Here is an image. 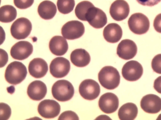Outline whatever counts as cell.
Returning a JSON list of instances; mask_svg holds the SVG:
<instances>
[{
	"instance_id": "obj_1",
	"label": "cell",
	"mask_w": 161,
	"mask_h": 120,
	"mask_svg": "<svg viewBox=\"0 0 161 120\" xmlns=\"http://www.w3.org/2000/svg\"><path fill=\"white\" fill-rule=\"evenodd\" d=\"M98 79L101 85L108 90L117 88L120 83V76L117 70L112 66H106L98 73Z\"/></svg>"
},
{
	"instance_id": "obj_2",
	"label": "cell",
	"mask_w": 161,
	"mask_h": 120,
	"mask_svg": "<svg viewBox=\"0 0 161 120\" xmlns=\"http://www.w3.org/2000/svg\"><path fill=\"white\" fill-rule=\"evenodd\" d=\"M27 74L25 66L21 62L15 61L9 64L6 68L5 78L9 83L16 85L23 81Z\"/></svg>"
},
{
	"instance_id": "obj_3",
	"label": "cell",
	"mask_w": 161,
	"mask_h": 120,
	"mask_svg": "<svg viewBox=\"0 0 161 120\" xmlns=\"http://www.w3.org/2000/svg\"><path fill=\"white\" fill-rule=\"evenodd\" d=\"M74 88L70 82L65 80L57 81L53 85L52 93L53 98L60 102H65L72 98L74 94Z\"/></svg>"
},
{
	"instance_id": "obj_4",
	"label": "cell",
	"mask_w": 161,
	"mask_h": 120,
	"mask_svg": "<svg viewBox=\"0 0 161 120\" xmlns=\"http://www.w3.org/2000/svg\"><path fill=\"white\" fill-rule=\"evenodd\" d=\"M128 24L130 30L137 35L146 33L150 27L148 18L144 14L140 12L132 14L129 18Z\"/></svg>"
},
{
	"instance_id": "obj_5",
	"label": "cell",
	"mask_w": 161,
	"mask_h": 120,
	"mask_svg": "<svg viewBox=\"0 0 161 120\" xmlns=\"http://www.w3.org/2000/svg\"><path fill=\"white\" fill-rule=\"evenodd\" d=\"M32 25L27 18L21 17L17 19L12 23L10 28L12 36L17 40L23 39L31 33Z\"/></svg>"
},
{
	"instance_id": "obj_6",
	"label": "cell",
	"mask_w": 161,
	"mask_h": 120,
	"mask_svg": "<svg viewBox=\"0 0 161 120\" xmlns=\"http://www.w3.org/2000/svg\"><path fill=\"white\" fill-rule=\"evenodd\" d=\"M61 34L68 40H73L81 37L85 32L83 23L77 20H72L65 23L62 27Z\"/></svg>"
},
{
	"instance_id": "obj_7",
	"label": "cell",
	"mask_w": 161,
	"mask_h": 120,
	"mask_svg": "<svg viewBox=\"0 0 161 120\" xmlns=\"http://www.w3.org/2000/svg\"><path fill=\"white\" fill-rule=\"evenodd\" d=\"M79 93L84 99L92 100L99 96L100 89L98 83L92 79H86L80 83L79 88Z\"/></svg>"
},
{
	"instance_id": "obj_8",
	"label": "cell",
	"mask_w": 161,
	"mask_h": 120,
	"mask_svg": "<svg viewBox=\"0 0 161 120\" xmlns=\"http://www.w3.org/2000/svg\"><path fill=\"white\" fill-rule=\"evenodd\" d=\"M70 63L66 58L58 57L53 59L50 66V72L54 77L61 78L66 76L69 72Z\"/></svg>"
},
{
	"instance_id": "obj_9",
	"label": "cell",
	"mask_w": 161,
	"mask_h": 120,
	"mask_svg": "<svg viewBox=\"0 0 161 120\" xmlns=\"http://www.w3.org/2000/svg\"><path fill=\"white\" fill-rule=\"evenodd\" d=\"M86 21L94 28H103L107 23V18L105 13L100 9L94 6L88 9L85 17Z\"/></svg>"
},
{
	"instance_id": "obj_10",
	"label": "cell",
	"mask_w": 161,
	"mask_h": 120,
	"mask_svg": "<svg viewBox=\"0 0 161 120\" xmlns=\"http://www.w3.org/2000/svg\"><path fill=\"white\" fill-rule=\"evenodd\" d=\"M143 73V68L141 64L135 60L126 62L122 69L123 77L129 81H135L140 79Z\"/></svg>"
},
{
	"instance_id": "obj_11",
	"label": "cell",
	"mask_w": 161,
	"mask_h": 120,
	"mask_svg": "<svg viewBox=\"0 0 161 120\" xmlns=\"http://www.w3.org/2000/svg\"><path fill=\"white\" fill-rule=\"evenodd\" d=\"M60 106L56 101L45 99L39 104L37 110L39 114L46 118H52L57 116L60 113Z\"/></svg>"
},
{
	"instance_id": "obj_12",
	"label": "cell",
	"mask_w": 161,
	"mask_h": 120,
	"mask_svg": "<svg viewBox=\"0 0 161 120\" xmlns=\"http://www.w3.org/2000/svg\"><path fill=\"white\" fill-rule=\"evenodd\" d=\"M119 105L117 96L112 92H107L102 95L98 101V106L103 112L109 114L115 112Z\"/></svg>"
},
{
	"instance_id": "obj_13",
	"label": "cell",
	"mask_w": 161,
	"mask_h": 120,
	"mask_svg": "<svg viewBox=\"0 0 161 120\" xmlns=\"http://www.w3.org/2000/svg\"><path fill=\"white\" fill-rule=\"evenodd\" d=\"M33 51V47L30 42L21 41L16 42L12 47L10 53L14 59L22 60L27 58Z\"/></svg>"
},
{
	"instance_id": "obj_14",
	"label": "cell",
	"mask_w": 161,
	"mask_h": 120,
	"mask_svg": "<svg viewBox=\"0 0 161 120\" xmlns=\"http://www.w3.org/2000/svg\"><path fill=\"white\" fill-rule=\"evenodd\" d=\"M130 12L128 3L124 0H116L111 4L110 14L114 20L121 21L126 18Z\"/></svg>"
},
{
	"instance_id": "obj_15",
	"label": "cell",
	"mask_w": 161,
	"mask_h": 120,
	"mask_svg": "<svg viewBox=\"0 0 161 120\" xmlns=\"http://www.w3.org/2000/svg\"><path fill=\"white\" fill-rule=\"evenodd\" d=\"M137 46L132 40L129 39L122 40L118 44L117 54L121 58L128 60L133 58L136 55Z\"/></svg>"
},
{
	"instance_id": "obj_16",
	"label": "cell",
	"mask_w": 161,
	"mask_h": 120,
	"mask_svg": "<svg viewBox=\"0 0 161 120\" xmlns=\"http://www.w3.org/2000/svg\"><path fill=\"white\" fill-rule=\"evenodd\" d=\"M140 106L142 109L146 112L157 113L161 110V98L155 94L146 95L141 99Z\"/></svg>"
},
{
	"instance_id": "obj_17",
	"label": "cell",
	"mask_w": 161,
	"mask_h": 120,
	"mask_svg": "<svg viewBox=\"0 0 161 120\" xmlns=\"http://www.w3.org/2000/svg\"><path fill=\"white\" fill-rule=\"evenodd\" d=\"M47 92L46 84L42 81L35 80L31 82L28 85L27 94L32 100L40 101L45 96Z\"/></svg>"
},
{
	"instance_id": "obj_18",
	"label": "cell",
	"mask_w": 161,
	"mask_h": 120,
	"mask_svg": "<svg viewBox=\"0 0 161 120\" xmlns=\"http://www.w3.org/2000/svg\"><path fill=\"white\" fill-rule=\"evenodd\" d=\"M48 70L47 63L42 58H34L30 62L29 64L28 71L29 73L36 78H40L44 77Z\"/></svg>"
},
{
	"instance_id": "obj_19",
	"label": "cell",
	"mask_w": 161,
	"mask_h": 120,
	"mask_svg": "<svg viewBox=\"0 0 161 120\" xmlns=\"http://www.w3.org/2000/svg\"><path fill=\"white\" fill-rule=\"evenodd\" d=\"M122 30L118 24L112 23L108 24L104 28L103 35L108 42L115 43L119 42L122 36Z\"/></svg>"
},
{
	"instance_id": "obj_20",
	"label": "cell",
	"mask_w": 161,
	"mask_h": 120,
	"mask_svg": "<svg viewBox=\"0 0 161 120\" xmlns=\"http://www.w3.org/2000/svg\"><path fill=\"white\" fill-rule=\"evenodd\" d=\"M49 47L53 54L61 56L67 52L68 49V45L66 39L63 37L55 36L50 39Z\"/></svg>"
},
{
	"instance_id": "obj_21",
	"label": "cell",
	"mask_w": 161,
	"mask_h": 120,
	"mask_svg": "<svg viewBox=\"0 0 161 120\" xmlns=\"http://www.w3.org/2000/svg\"><path fill=\"white\" fill-rule=\"evenodd\" d=\"M72 63L78 67H84L88 65L91 61L89 53L85 49L78 48L74 50L70 55Z\"/></svg>"
},
{
	"instance_id": "obj_22",
	"label": "cell",
	"mask_w": 161,
	"mask_h": 120,
	"mask_svg": "<svg viewBox=\"0 0 161 120\" xmlns=\"http://www.w3.org/2000/svg\"><path fill=\"white\" fill-rule=\"evenodd\" d=\"M55 4L49 0H45L41 2L37 8L40 16L45 20H50L53 18L57 12Z\"/></svg>"
},
{
	"instance_id": "obj_23",
	"label": "cell",
	"mask_w": 161,
	"mask_h": 120,
	"mask_svg": "<svg viewBox=\"0 0 161 120\" xmlns=\"http://www.w3.org/2000/svg\"><path fill=\"white\" fill-rule=\"evenodd\" d=\"M136 105L132 102H128L122 105L118 112V116L121 120H133L138 114Z\"/></svg>"
},
{
	"instance_id": "obj_24",
	"label": "cell",
	"mask_w": 161,
	"mask_h": 120,
	"mask_svg": "<svg viewBox=\"0 0 161 120\" xmlns=\"http://www.w3.org/2000/svg\"><path fill=\"white\" fill-rule=\"evenodd\" d=\"M17 12L16 8L11 5H5L0 8V21L4 23L10 22L16 18Z\"/></svg>"
},
{
	"instance_id": "obj_25",
	"label": "cell",
	"mask_w": 161,
	"mask_h": 120,
	"mask_svg": "<svg viewBox=\"0 0 161 120\" xmlns=\"http://www.w3.org/2000/svg\"><path fill=\"white\" fill-rule=\"evenodd\" d=\"M94 6L90 2L84 1L79 3L75 9V13L78 18L81 21H86L85 17L89 8Z\"/></svg>"
},
{
	"instance_id": "obj_26",
	"label": "cell",
	"mask_w": 161,
	"mask_h": 120,
	"mask_svg": "<svg viewBox=\"0 0 161 120\" xmlns=\"http://www.w3.org/2000/svg\"><path fill=\"white\" fill-rule=\"evenodd\" d=\"M57 5L60 13L67 14L73 10L75 6V0H58Z\"/></svg>"
},
{
	"instance_id": "obj_27",
	"label": "cell",
	"mask_w": 161,
	"mask_h": 120,
	"mask_svg": "<svg viewBox=\"0 0 161 120\" xmlns=\"http://www.w3.org/2000/svg\"><path fill=\"white\" fill-rule=\"evenodd\" d=\"M0 120L8 119L11 114V110L10 107L8 104L3 102L0 103Z\"/></svg>"
},
{
	"instance_id": "obj_28",
	"label": "cell",
	"mask_w": 161,
	"mask_h": 120,
	"mask_svg": "<svg viewBox=\"0 0 161 120\" xmlns=\"http://www.w3.org/2000/svg\"><path fill=\"white\" fill-rule=\"evenodd\" d=\"M151 67L155 72L161 74V54L155 56L152 59Z\"/></svg>"
},
{
	"instance_id": "obj_29",
	"label": "cell",
	"mask_w": 161,
	"mask_h": 120,
	"mask_svg": "<svg viewBox=\"0 0 161 120\" xmlns=\"http://www.w3.org/2000/svg\"><path fill=\"white\" fill-rule=\"evenodd\" d=\"M34 0H14L15 6L20 9H25L30 7Z\"/></svg>"
},
{
	"instance_id": "obj_30",
	"label": "cell",
	"mask_w": 161,
	"mask_h": 120,
	"mask_svg": "<svg viewBox=\"0 0 161 120\" xmlns=\"http://www.w3.org/2000/svg\"><path fill=\"white\" fill-rule=\"evenodd\" d=\"M58 120H79L77 115L74 112L69 110L62 112L59 116Z\"/></svg>"
},
{
	"instance_id": "obj_31",
	"label": "cell",
	"mask_w": 161,
	"mask_h": 120,
	"mask_svg": "<svg viewBox=\"0 0 161 120\" xmlns=\"http://www.w3.org/2000/svg\"><path fill=\"white\" fill-rule=\"evenodd\" d=\"M153 26L155 30L157 32L161 33V13L155 17L154 20Z\"/></svg>"
},
{
	"instance_id": "obj_32",
	"label": "cell",
	"mask_w": 161,
	"mask_h": 120,
	"mask_svg": "<svg viewBox=\"0 0 161 120\" xmlns=\"http://www.w3.org/2000/svg\"><path fill=\"white\" fill-rule=\"evenodd\" d=\"M136 1L142 5L149 7L156 5L161 1V0H136Z\"/></svg>"
},
{
	"instance_id": "obj_33",
	"label": "cell",
	"mask_w": 161,
	"mask_h": 120,
	"mask_svg": "<svg viewBox=\"0 0 161 120\" xmlns=\"http://www.w3.org/2000/svg\"><path fill=\"white\" fill-rule=\"evenodd\" d=\"M1 61L0 68L3 67L8 60V56L7 52L3 49H0Z\"/></svg>"
},
{
	"instance_id": "obj_34",
	"label": "cell",
	"mask_w": 161,
	"mask_h": 120,
	"mask_svg": "<svg viewBox=\"0 0 161 120\" xmlns=\"http://www.w3.org/2000/svg\"><path fill=\"white\" fill-rule=\"evenodd\" d=\"M153 88L157 92L161 94V76L158 77L154 80Z\"/></svg>"
},
{
	"instance_id": "obj_35",
	"label": "cell",
	"mask_w": 161,
	"mask_h": 120,
	"mask_svg": "<svg viewBox=\"0 0 161 120\" xmlns=\"http://www.w3.org/2000/svg\"><path fill=\"white\" fill-rule=\"evenodd\" d=\"M156 119L161 120V113L159 115Z\"/></svg>"
}]
</instances>
